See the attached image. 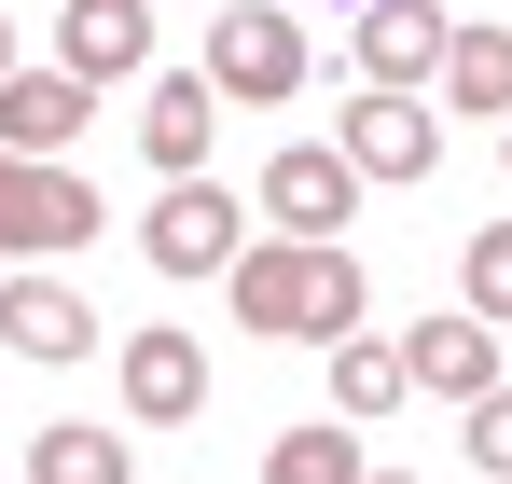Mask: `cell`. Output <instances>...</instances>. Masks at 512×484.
<instances>
[{
  "label": "cell",
  "mask_w": 512,
  "mask_h": 484,
  "mask_svg": "<svg viewBox=\"0 0 512 484\" xmlns=\"http://www.w3.org/2000/svg\"><path fill=\"white\" fill-rule=\"evenodd\" d=\"M374 457H360V415H333V429H277L263 443V484H360Z\"/></svg>",
  "instance_id": "obj_14"
},
{
  "label": "cell",
  "mask_w": 512,
  "mask_h": 484,
  "mask_svg": "<svg viewBox=\"0 0 512 484\" xmlns=\"http://www.w3.org/2000/svg\"><path fill=\"white\" fill-rule=\"evenodd\" d=\"M139 249H153V277H236V249H250V208H236V194L194 166V180H167V194H153Z\"/></svg>",
  "instance_id": "obj_3"
},
{
  "label": "cell",
  "mask_w": 512,
  "mask_h": 484,
  "mask_svg": "<svg viewBox=\"0 0 512 484\" xmlns=\"http://www.w3.org/2000/svg\"><path fill=\"white\" fill-rule=\"evenodd\" d=\"M471 457L512 484V388H485V402H471Z\"/></svg>",
  "instance_id": "obj_19"
},
{
  "label": "cell",
  "mask_w": 512,
  "mask_h": 484,
  "mask_svg": "<svg viewBox=\"0 0 512 484\" xmlns=\"http://www.w3.org/2000/svg\"><path fill=\"white\" fill-rule=\"evenodd\" d=\"M208 83H222L236 111H277V97L305 83V28H291L277 0H236V14H208Z\"/></svg>",
  "instance_id": "obj_4"
},
{
  "label": "cell",
  "mask_w": 512,
  "mask_h": 484,
  "mask_svg": "<svg viewBox=\"0 0 512 484\" xmlns=\"http://www.w3.org/2000/svg\"><path fill=\"white\" fill-rule=\"evenodd\" d=\"M222 111H236V97H222L208 70H153V97H139V153L167 166V180H194L208 139H222Z\"/></svg>",
  "instance_id": "obj_9"
},
{
  "label": "cell",
  "mask_w": 512,
  "mask_h": 484,
  "mask_svg": "<svg viewBox=\"0 0 512 484\" xmlns=\"http://www.w3.org/2000/svg\"><path fill=\"white\" fill-rule=\"evenodd\" d=\"M84 111H97L84 70H14V83H0V153H70Z\"/></svg>",
  "instance_id": "obj_13"
},
{
  "label": "cell",
  "mask_w": 512,
  "mask_h": 484,
  "mask_svg": "<svg viewBox=\"0 0 512 484\" xmlns=\"http://www.w3.org/2000/svg\"><path fill=\"white\" fill-rule=\"evenodd\" d=\"M0 83H14V28H0Z\"/></svg>",
  "instance_id": "obj_20"
},
{
  "label": "cell",
  "mask_w": 512,
  "mask_h": 484,
  "mask_svg": "<svg viewBox=\"0 0 512 484\" xmlns=\"http://www.w3.org/2000/svg\"><path fill=\"white\" fill-rule=\"evenodd\" d=\"M333 139H346V166H360V180H429V166H443V111H429L416 83H360Z\"/></svg>",
  "instance_id": "obj_5"
},
{
  "label": "cell",
  "mask_w": 512,
  "mask_h": 484,
  "mask_svg": "<svg viewBox=\"0 0 512 484\" xmlns=\"http://www.w3.org/2000/svg\"><path fill=\"white\" fill-rule=\"evenodd\" d=\"M346 14H360V0H346Z\"/></svg>",
  "instance_id": "obj_22"
},
{
  "label": "cell",
  "mask_w": 512,
  "mask_h": 484,
  "mask_svg": "<svg viewBox=\"0 0 512 484\" xmlns=\"http://www.w3.org/2000/svg\"><path fill=\"white\" fill-rule=\"evenodd\" d=\"M346 208H360V166H346V139H291V153L263 166V222H291V236H333Z\"/></svg>",
  "instance_id": "obj_7"
},
{
  "label": "cell",
  "mask_w": 512,
  "mask_h": 484,
  "mask_svg": "<svg viewBox=\"0 0 512 484\" xmlns=\"http://www.w3.org/2000/svg\"><path fill=\"white\" fill-rule=\"evenodd\" d=\"M111 208H97V180H70L56 153H0V249L14 263H56V249H84Z\"/></svg>",
  "instance_id": "obj_2"
},
{
  "label": "cell",
  "mask_w": 512,
  "mask_h": 484,
  "mask_svg": "<svg viewBox=\"0 0 512 484\" xmlns=\"http://www.w3.org/2000/svg\"><path fill=\"white\" fill-rule=\"evenodd\" d=\"M443 42H457V14L443 0H360V83H443Z\"/></svg>",
  "instance_id": "obj_8"
},
{
  "label": "cell",
  "mask_w": 512,
  "mask_h": 484,
  "mask_svg": "<svg viewBox=\"0 0 512 484\" xmlns=\"http://www.w3.org/2000/svg\"><path fill=\"white\" fill-rule=\"evenodd\" d=\"M443 97L457 111H512V28H457L443 42Z\"/></svg>",
  "instance_id": "obj_16"
},
{
  "label": "cell",
  "mask_w": 512,
  "mask_h": 484,
  "mask_svg": "<svg viewBox=\"0 0 512 484\" xmlns=\"http://www.w3.org/2000/svg\"><path fill=\"white\" fill-rule=\"evenodd\" d=\"M125 415H139V429L208 415V346H194V332H125Z\"/></svg>",
  "instance_id": "obj_11"
},
{
  "label": "cell",
  "mask_w": 512,
  "mask_h": 484,
  "mask_svg": "<svg viewBox=\"0 0 512 484\" xmlns=\"http://www.w3.org/2000/svg\"><path fill=\"white\" fill-rule=\"evenodd\" d=\"M28 484H125V443L111 429H42L28 443Z\"/></svg>",
  "instance_id": "obj_17"
},
{
  "label": "cell",
  "mask_w": 512,
  "mask_h": 484,
  "mask_svg": "<svg viewBox=\"0 0 512 484\" xmlns=\"http://www.w3.org/2000/svg\"><path fill=\"white\" fill-rule=\"evenodd\" d=\"M457 305H485V319L512 332V222H485V236H471V263H457Z\"/></svg>",
  "instance_id": "obj_18"
},
{
  "label": "cell",
  "mask_w": 512,
  "mask_h": 484,
  "mask_svg": "<svg viewBox=\"0 0 512 484\" xmlns=\"http://www.w3.org/2000/svg\"><path fill=\"white\" fill-rule=\"evenodd\" d=\"M222 305L263 346H346L360 332V249L346 236H250L236 277H222Z\"/></svg>",
  "instance_id": "obj_1"
},
{
  "label": "cell",
  "mask_w": 512,
  "mask_h": 484,
  "mask_svg": "<svg viewBox=\"0 0 512 484\" xmlns=\"http://www.w3.org/2000/svg\"><path fill=\"white\" fill-rule=\"evenodd\" d=\"M0 346H14V360H84V346H97V305L70 291V277L28 263V277L0 291Z\"/></svg>",
  "instance_id": "obj_12"
},
{
  "label": "cell",
  "mask_w": 512,
  "mask_h": 484,
  "mask_svg": "<svg viewBox=\"0 0 512 484\" xmlns=\"http://www.w3.org/2000/svg\"><path fill=\"white\" fill-rule=\"evenodd\" d=\"M333 360V415H388L416 374H402V346H374V332H346V346H319Z\"/></svg>",
  "instance_id": "obj_15"
},
{
  "label": "cell",
  "mask_w": 512,
  "mask_h": 484,
  "mask_svg": "<svg viewBox=\"0 0 512 484\" xmlns=\"http://www.w3.org/2000/svg\"><path fill=\"white\" fill-rule=\"evenodd\" d=\"M402 374H416L429 402H457V415H471L485 388H512V374H499V319H485V305H443V319H416V332H402Z\"/></svg>",
  "instance_id": "obj_6"
},
{
  "label": "cell",
  "mask_w": 512,
  "mask_h": 484,
  "mask_svg": "<svg viewBox=\"0 0 512 484\" xmlns=\"http://www.w3.org/2000/svg\"><path fill=\"white\" fill-rule=\"evenodd\" d=\"M360 484H416V471H360Z\"/></svg>",
  "instance_id": "obj_21"
},
{
  "label": "cell",
  "mask_w": 512,
  "mask_h": 484,
  "mask_svg": "<svg viewBox=\"0 0 512 484\" xmlns=\"http://www.w3.org/2000/svg\"><path fill=\"white\" fill-rule=\"evenodd\" d=\"M56 70L139 83V70H153V0H70V14H56Z\"/></svg>",
  "instance_id": "obj_10"
}]
</instances>
